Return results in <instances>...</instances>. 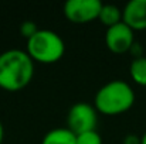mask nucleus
Returning <instances> with one entry per match:
<instances>
[{
    "label": "nucleus",
    "mask_w": 146,
    "mask_h": 144,
    "mask_svg": "<svg viewBox=\"0 0 146 144\" xmlns=\"http://www.w3.org/2000/svg\"><path fill=\"white\" fill-rule=\"evenodd\" d=\"M123 144H141V139H139V137H136L135 134H129V136H126V137H125Z\"/></svg>",
    "instance_id": "ddd939ff"
},
{
    "label": "nucleus",
    "mask_w": 146,
    "mask_h": 144,
    "mask_svg": "<svg viewBox=\"0 0 146 144\" xmlns=\"http://www.w3.org/2000/svg\"><path fill=\"white\" fill-rule=\"evenodd\" d=\"M101 0H67L64 3V16L75 24L97 20L102 7Z\"/></svg>",
    "instance_id": "39448f33"
},
{
    "label": "nucleus",
    "mask_w": 146,
    "mask_h": 144,
    "mask_svg": "<svg viewBox=\"0 0 146 144\" xmlns=\"http://www.w3.org/2000/svg\"><path fill=\"white\" fill-rule=\"evenodd\" d=\"M129 75L135 84L146 86V57H138L132 59L129 65Z\"/></svg>",
    "instance_id": "9d476101"
},
{
    "label": "nucleus",
    "mask_w": 146,
    "mask_h": 144,
    "mask_svg": "<svg viewBox=\"0 0 146 144\" xmlns=\"http://www.w3.org/2000/svg\"><path fill=\"white\" fill-rule=\"evenodd\" d=\"M135 103V91L122 79H112L104 84L95 93L94 106L97 112L115 116L128 112Z\"/></svg>",
    "instance_id": "f03ea898"
},
{
    "label": "nucleus",
    "mask_w": 146,
    "mask_h": 144,
    "mask_svg": "<svg viewBox=\"0 0 146 144\" xmlns=\"http://www.w3.org/2000/svg\"><path fill=\"white\" fill-rule=\"evenodd\" d=\"M122 21L133 31L146 28V0H129L122 9Z\"/></svg>",
    "instance_id": "0eeeda50"
},
{
    "label": "nucleus",
    "mask_w": 146,
    "mask_h": 144,
    "mask_svg": "<svg viewBox=\"0 0 146 144\" xmlns=\"http://www.w3.org/2000/svg\"><path fill=\"white\" fill-rule=\"evenodd\" d=\"M97 109L94 105L88 102L74 103L67 113V127L75 134H81L90 130H97Z\"/></svg>",
    "instance_id": "20e7f679"
},
{
    "label": "nucleus",
    "mask_w": 146,
    "mask_h": 144,
    "mask_svg": "<svg viewBox=\"0 0 146 144\" xmlns=\"http://www.w3.org/2000/svg\"><path fill=\"white\" fill-rule=\"evenodd\" d=\"M38 30H40V28H38V27L36 26V23L31 21V20H26V21H23V23L20 24V34H21L23 37H26L27 40H29L30 37H33Z\"/></svg>",
    "instance_id": "f8f14e48"
},
{
    "label": "nucleus",
    "mask_w": 146,
    "mask_h": 144,
    "mask_svg": "<svg viewBox=\"0 0 146 144\" xmlns=\"http://www.w3.org/2000/svg\"><path fill=\"white\" fill-rule=\"evenodd\" d=\"M26 52L34 62L54 64L60 61L65 52V44L60 34L52 30L40 28L27 40Z\"/></svg>",
    "instance_id": "7ed1b4c3"
},
{
    "label": "nucleus",
    "mask_w": 146,
    "mask_h": 144,
    "mask_svg": "<svg viewBox=\"0 0 146 144\" xmlns=\"http://www.w3.org/2000/svg\"><path fill=\"white\" fill-rule=\"evenodd\" d=\"M41 144H77V134L68 127H55L44 134Z\"/></svg>",
    "instance_id": "6e6552de"
},
{
    "label": "nucleus",
    "mask_w": 146,
    "mask_h": 144,
    "mask_svg": "<svg viewBox=\"0 0 146 144\" xmlns=\"http://www.w3.org/2000/svg\"><path fill=\"white\" fill-rule=\"evenodd\" d=\"M105 44L109 51L115 54H123L131 51L132 45L135 44L133 30L125 24L123 21L106 28L105 31Z\"/></svg>",
    "instance_id": "423d86ee"
},
{
    "label": "nucleus",
    "mask_w": 146,
    "mask_h": 144,
    "mask_svg": "<svg viewBox=\"0 0 146 144\" xmlns=\"http://www.w3.org/2000/svg\"><path fill=\"white\" fill-rule=\"evenodd\" d=\"M34 76V61L23 49H7L0 54V88L17 92Z\"/></svg>",
    "instance_id": "f257e3e1"
},
{
    "label": "nucleus",
    "mask_w": 146,
    "mask_h": 144,
    "mask_svg": "<svg viewBox=\"0 0 146 144\" xmlns=\"http://www.w3.org/2000/svg\"><path fill=\"white\" fill-rule=\"evenodd\" d=\"M77 144H102V137L97 130L84 132L77 134Z\"/></svg>",
    "instance_id": "9b49d317"
},
{
    "label": "nucleus",
    "mask_w": 146,
    "mask_h": 144,
    "mask_svg": "<svg viewBox=\"0 0 146 144\" xmlns=\"http://www.w3.org/2000/svg\"><path fill=\"white\" fill-rule=\"evenodd\" d=\"M141 144H146V132L142 134V137H141Z\"/></svg>",
    "instance_id": "2eb2a0df"
},
{
    "label": "nucleus",
    "mask_w": 146,
    "mask_h": 144,
    "mask_svg": "<svg viewBox=\"0 0 146 144\" xmlns=\"http://www.w3.org/2000/svg\"><path fill=\"white\" fill-rule=\"evenodd\" d=\"M3 136H4V129H3V124H1V122H0V144L3 141Z\"/></svg>",
    "instance_id": "4468645a"
},
{
    "label": "nucleus",
    "mask_w": 146,
    "mask_h": 144,
    "mask_svg": "<svg viewBox=\"0 0 146 144\" xmlns=\"http://www.w3.org/2000/svg\"><path fill=\"white\" fill-rule=\"evenodd\" d=\"M98 20L101 21V24H104L106 28H109V27H112V26L122 21V10L118 6L111 4V3L102 4Z\"/></svg>",
    "instance_id": "1a4fd4ad"
}]
</instances>
